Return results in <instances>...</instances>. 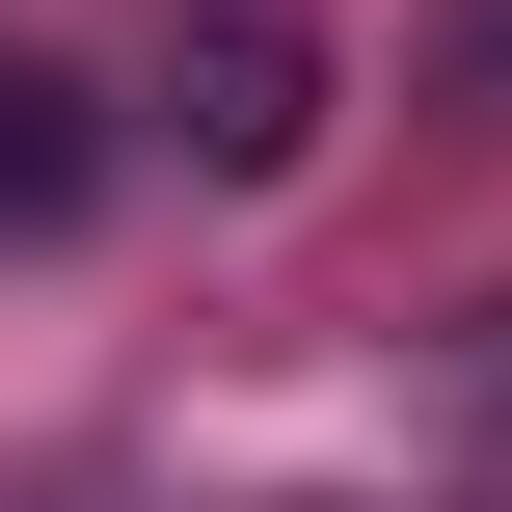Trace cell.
I'll return each mask as SVG.
<instances>
[{"label": "cell", "mask_w": 512, "mask_h": 512, "mask_svg": "<svg viewBox=\"0 0 512 512\" xmlns=\"http://www.w3.org/2000/svg\"><path fill=\"white\" fill-rule=\"evenodd\" d=\"M162 135H189L216 189H297V162H324V27H297V0H216V27L162 54Z\"/></svg>", "instance_id": "6da1fadb"}, {"label": "cell", "mask_w": 512, "mask_h": 512, "mask_svg": "<svg viewBox=\"0 0 512 512\" xmlns=\"http://www.w3.org/2000/svg\"><path fill=\"white\" fill-rule=\"evenodd\" d=\"M81 189H108V108H81L54 54H0V243H54Z\"/></svg>", "instance_id": "7a4b0ae2"}]
</instances>
